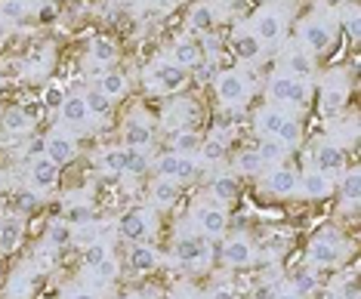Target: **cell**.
<instances>
[{
    "mask_svg": "<svg viewBox=\"0 0 361 299\" xmlns=\"http://www.w3.org/2000/svg\"><path fill=\"white\" fill-rule=\"evenodd\" d=\"M216 74H219V65H216V62H207V59H204V62L198 65V68H195V78H198L201 84H207V80H213Z\"/></svg>",
    "mask_w": 361,
    "mask_h": 299,
    "instance_id": "cell-49",
    "label": "cell"
},
{
    "mask_svg": "<svg viewBox=\"0 0 361 299\" xmlns=\"http://www.w3.org/2000/svg\"><path fill=\"white\" fill-rule=\"evenodd\" d=\"M195 176V161H192V154H183V167H179V179H192Z\"/></svg>",
    "mask_w": 361,
    "mask_h": 299,
    "instance_id": "cell-52",
    "label": "cell"
},
{
    "mask_svg": "<svg viewBox=\"0 0 361 299\" xmlns=\"http://www.w3.org/2000/svg\"><path fill=\"white\" fill-rule=\"evenodd\" d=\"M300 192L306 195V197H315V201H322V197H327L334 192V182L331 176H324V173H318L315 167L306 170L300 176Z\"/></svg>",
    "mask_w": 361,
    "mask_h": 299,
    "instance_id": "cell-17",
    "label": "cell"
},
{
    "mask_svg": "<svg viewBox=\"0 0 361 299\" xmlns=\"http://www.w3.org/2000/svg\"><path fill=\"white\" fill-rule=\"evenodd\" d=\"M275 299H302V296H297L293 290H281V293H275Z\"/></svg>",
    "mask_w": 361,
    "mask_h": 299,
    "instance_id": "cell-56",
    "label": "cell"
},
{
    "mask_svg": "<svg viewBox=\"0 0 361 299\" xmlns=\"http://www.w3.org/2000/svg\"><path fill=\"white\" fill-rule=\"evenodd\" d=\"M102 167L111 173V176H127V167H130V145L124 148H109L102 154Z\"/></svg>",
    "mask_w": 361,
    "mask_h": 299,
    "instance_id": "cell-25",
    "label": "cell"
},
{
    "mask_svg": "<svg viewBox=\"0 0 361 299\" xmlns=\"http://www.w3.org/2000/svg\"><path fill=\"white\" fill-rule=\"evenodd\" d=\"M84 102H87L90 118H109V114H111V99L105 96L99 87H96V90H87V93H84Z\"/></svg>",
    "mask_w": 361,
    "mask_h": 299,
    "instance_id": "cell-28",
    "label": "cell"
},
{
    "mask_svg": "<svg viewBox=\"0 0 361 299\" xmlns=\"http://www.w3.org/2000/svg\"><path fill=\"white\" fill-rule=\"evenodd\" d=\"M201 148V139L195 130H179L173 136V152L176 154H195Z\"/></svg>",
    "mask_w": 361,
    "mask_h": 299,
    "instance_id": "cell-39",
    "label": "cell"
},
{
    "mask_svg": "<svg viewBox=\"0 0 361 299\" xmlns=\"http://www.w3.org/2000/svg\"><path fill=\"white\" fill-rule=\"evenodd\" d=\"M343 105H346V84H343L340 74H334L322 90V114L334 118V114L343 111Z\"/></svg>",
    "mask_w": 361,
    "mask_h": 299,
    "instance_id": "cell-15",
    "label": "cell"
},
{
    "mask_svg": "<svg viewBox=\"0 0 361 299\" xmlns=\"http://www.w3.org/2000/svg\"><path fill=\"white\" fill-rule=\"evenodd\" d=\"M257 154L262 157V164L269 167V164H278V161H281V157L287 154V148H284L281 142H278L275 136H259V148H257Z\"/></svg>",
    "mask_w": 361,
    "mask_h": 299,
    "instance_id": "cell-35",
    "label": "cell"
},
{
    "mask_svg": "<svg viewBox=\"0 0 361 299\" xmlns=\"http://www.w3.org/2000/svg\"><path fill=\"white\" fill-rule=\"evenodd\" d=\"M253 260H257V250H253L250 238L235 235L223 244V262L232 269H247V265H253Z\"/></svg>",
    "mask_w": 361,
    "mask_h": 299,
    "instance_id": "cell-10",
    "label": "cell"
},
{
    "mask_svg": "<svg viewBox=\"0 0 361 299\" xmlns=\"http://www.w3.org/2000/svg\"><path fill=\"white\" fill-rule=\"evenodd\" d=\"M28 16L25 0H0V19L4 22H22Z\"/></svg>",
    "mask_w": 361,
    "mask_h": 299,
    "instance_id": "cell-40",
    "label": "cell"
},
{
    "mask_svg": "<svg viewBox=\"0 0 361 299\" xmlns=\"http://www.w3.org/2000/svg\"><path fill=\"white\" fill-rule=\"evenodd\" d=\"M59 111H62V121L71 123V127H80V123L90 121V111H87L84 96H65V102H62Z\"/></svg>",
    "mask_w": 361,
    "mask_h": 299,
    "instance_id": "cell-21",
    "label": "cell"
},
{
    "mask_svg": "<svg viewBox=\"0 0 361 299\" xmlns=\"http://www.w3.org/2000/svg\"><path fill=\"white\" fill-rule=\"evenodd\" d=\"M198 226H201V235L216 240L226 235L228 228V213L223 210V207H201L198 210Z\"/></svg>",
    "mask_w": 361,
    "mask_h": 299,
    "instance_id": "cell-13",
    "label": "cell"
},
{
    "mask_svg": "<svg viewBox=\"0 0 361 299\" xmlns=\"http://www.w3.org/2000/svg\"><path fill=\"white\" fill-rule=\"evenodd\" d=\"M275 139L281 142L284 148H297L300 142H302V123L297 121V118H284V123L278 127V133H275Z\"/></svg>",
    "mask_w": 361,
    "mask_h": 299,
    "instance_id": "cell-32",
    "label": "cell"
},
{
    "mask_svg": "<svg viewBox=\"0 0 361 299\" xmlns=\"http://www.w3.org/2000/svg\"><path fill=\"white\" fill-rule=\"evenodd\" d=\"M250 35L259 40V47H275L284 35V16L275 6H262L250 19Z\"/></svg>",
    "mask_w": 361,
    "mask_h": 299,
    "instance_id": "cell-2",
    "label": "cell"
},
{
    "mask_svg": "<svg viewBox=\"0 0 361 299\" xmlns=\"http://www.w3.org/2000/svg\"><path fill=\"white\" fill-rule=\"evenodd\" d=\"M99 90L109 99H121L127 93V74L124 71H105L99 78Z\"/></svg>",
    "mask_w": 361,
    "mask_h": 299,
    "instance_id": "cell-29",
    "label": "cell"
},
{
    "mask_svg": "<svg viewBox=\"0 0 361 299\" xmlns=\"http://www.w3.org/2000/svg\"><path fill=\"white\" fill-rule=\"evenodd\" d=\"M124 139H127L130 148H149L152 139H154L152 121L145 118V114H142V118H139V114H133V118L124 123Z\"/></svg>",
    "mask_w": 361,
    "mask_h": 299,
    "instance_id": "cell-16",
    "label": "cell"
},
{
    "mask_svg": "<svg viewBox=\"0 0 361 299\" xmlns=\"http://www.w3.org/2000/svg\"><path fill=\"white\" fill-rule=\"evenodd\" d=\"M343 240L334 235V231H324V235L312 238L309 240V250H306V260L312 265H336L343 260Z\"/></svg>",
    "mask_w": 361,
    "mask_h": 299,
    "instance_id": "cell-5",
    "label": "cell"
},
{
    "mask_svg": "<svg viewBox=\"0 0 361 299\" xmlns=\"http://www.w3.org/2000/svg\"><path fill=\"white\" fill-rule=\"evenodd\" d=\"M284 65H287V74H293V78H300V80H306L309 74H312V59H309V53H300V49H290V53L284 56Z\"/></svg>",
    "mask_w": 361,
    "mask_h": 299,
    "instance_id": "cell-27",
    "label": "cell"
},
{
    "mask_svg": "<svg viewBox=\"0 0 361 299\" xmlns=\"http://www.w3.org/2000/svg\"><path fill=\"white\" fill-rule=\"evenodd\" d=\"M65 96H68V93H65V90H62L59 84H50V87L44 90V105L50 108V111H56V108H62Z\"/></svg>",
    "mask_w": 361,
    "mask_h": 299,
    "instance_id": "cell-46",
    "label": "cell"
},
{
    "mask_svg": "<svg viewBox=\"0 0 361 299\" xmlns=\"http://www.w3.org/2000/svg\"><path fill=\"white\" fill-rule=\"evenodd\" d=\"M90 59L96 65H109L118 59V44L111 37H93L90 40Z\"/></svg>",
    "mask_w": 361,
    "mask_h": 299,
    "instance_id": "cell-26",
    "label": "cell"
},
{
    "mask_svg": "<svg viewBox=\"0 0 361 299\" xmlns=\"http://www.w3.org/2000/svg\"><path fill=\"white\" fill-rule=\"evenodd\" d=\"M145 4H167V0H145Z\"/></svg>",
    "mask_w": 361,
    "mask_h": 299,
    "instance_id": "cell-58",
    "label": "cell"
},
{
    "mask_svg": "<svg viewBox=\"0 0 361 299\" xmlns=\"http://www.w3.org/2000/svg\"><path fill=\"white\" fill-rule=\"evenodd\" d=\"M358 185H361V179H358V170L352 167V170H343V182H340V197H343V204L349 207H355L358 204Z\"/></svg>",
    "mask_w": 361,
    "mask_h": 299,
    "instance_id": "cell-34",
    "label": "cell"
},
{
    "mask_svg": "<svg viewBox=\"0 0 361 299\" xmlns=\"http://www.w3.org/2000/svg\"><path fill=\"white\" fill-rule=\"evenodd\" d=\"M266 188L272 192L275 197H290L300 192V173L293 167H275L272 173L266 176Z\"/></svg>",
    "mask_w": 361,
    "mask_h": 299,
    "instance_id": "cell-12",
    "label": "cell"
},
{
    "mask_svg": "<svg viewBox=\"0 0 361 299\" xmlns=\"http://www.w3.org/2000/svg\"><path fill=\"white\" fill-rule=\"evenodd\" d=\"M65 299H99V296H96V290H90V287H71L68 293H65Z\"/></svg>",
    "mask_w": 361,
    "mask_h": 299,
    "instance_id": "cell-51",
    "label": "cell"
},
{
    "mask_svg": "<svg viewBox=\"0 0 361 299\" xmlns=\"http://www.w3.org/2000/svg\"><path fill=\"white\" fill-rule=\"evenodd\" d=\"M145 167H149V161H145L142 148H130V167H127L130 176H142Z\"/></svg>",
    "mask_w": 361,
    "mask_h": 299,
    "instance_id": "cell-48",
    "label": "cell"
},
{
    "mask_svg": "<svg viewBox=\"0 0 361 299\" xmlns=\"http://www.w3.org/2000/svg\"><path fill=\"white\" fill-rule=\"evenodd\" d=\"M4 37H6V28H4V19H0V44H4Z\"/></svg>",
    "mask_w": 361,
    "mask_h": 299,
    "instance_id": "cell-57",
    "label": "cell"
},
{
    "mask_svg": "<svg viewBox=\"0 0 361 299\" xmlns=\"http://www.w3.org/2000/svg\"><path fill=\"white\" fill-rule=\"evenodd\" d=\"M284 118H287V111L281 105H266V108H259V111H257L253 127H257L259 136H275L278 127L284 123Z\"/></svg>",
    "mask_w": 361,
    "mask_h": 299,
    "instance_id": "cell-19",
    "label": "cell"
},
{
    "mask_svg": "<svg viewBox=\"0 0 361 299\" xmlns=\"http://www.w3.org/2000/svg\"><path fill=\"white\" fill-rule=\"evenodd\" d=\"M210 192L219 204H232L238 197V179L235 176H216L210 182Z\"/></svg>",
    "mask_w": 361,
    "mask_h": 299,
    "instance_id": "cell-33",
    "label": "cell"
},
{
    "mask_svg": "<svg viewBox=\"0 0 361 299\" xmlns=\"http://www.w3.org/2000/svg\"><path fill=\"white\" fill-rule=\"evenodd\" d=\"M118 231H121V238H127L130 244H142V240H149L152 238V213L149 210H130L124 213L118 219Z\"/></svg>",
    "mask_w": 361,
    "mask_h": 299,
    "instance_id": "cell-6",
    "label": "cell"
},
{
    "mask_svg": "<svg viewBox=\"0 0 361 299\" xmlns=\"http://www.w3.org/2000/svg\"><path fill=\"white\" fill-rule=\"evenodd\" d=\"M346 31H349V37L358 44V37H361V22H358V10L352 6V10L346 13Z\"/></svg>",
    "mask_w": 361,
    "mask_h": 299,
    "instance_id": "cell-50",
    "label": "cell"
},
{
    "mask_svg": "<svg viewBox=\"0 0 361 299\" xmlns=\"http://www.w3.org/2000/svg\"><path fill=\"white\" fill-rule=\"evenodd\" d=\"M269 96H272V102L290 105L300 111V108H306V102H309V84L287 71H278V74H272V80H269Z\"/></svg>",
    "mask_w": 361,
    "mask_h": 299,
    "instance_id": "cell-1",
    "label": "cell"
},
{
    "mask_svg": "<svg viewBox=\"0 0 361 299\" xmlns=\"http://www.w3.org/2000/svg\"><path fill=\"white\" fill-rule=\"evenodd\" d=\"M300 40L309 53H324L334 44V31L327 28V22L322 19H306L300 25Z\"/></svg>",
    "mask_w": 361,
    "mask_h": 299,
    "instance_id": "cell-8",
    "label": "cell"
},
{
    "mask_svg": "<svg viewBox=\"0 0 361 299\" xmlns=\"http://www.w3.org/2000/svg\"><path fill=\"white\" fill-rule=\"evenodd\" d=\"M226 142H228V139L226 136H213V139H207V142H204L201 148H198V152H201V157H204V161H223V154H226Z\"/></svg>",
    "mask_w": 361,
    "mask_h": 299,
    "instance_id": "cell-42",
    "label": "cell"
},
{
    "mask_svg": "<svg viewBox=\"0 0 361 299\" xmlns=\"http://www.w3.org/2000/svg\"><path fill=\"white\" fill-rule=\"evenodd\" d=\"M259 49L262 47H259V40L250 35V28L247 31H238V35H235V53L241 56V59H257Z\"/></svg>",
    "mask_w": 361,
    "mask_h": 299,
    "instance_id": "cell-37",
    "label": "cell"
},
{
    "mask_svg": "<svg viewBox=\"0 0 361 299\" xmlns=\"http://www.w3.org/2000/svg\"><path fill=\"white\" fill-rule=\"evenodd\" d=\"M127 262L133 271H152L158 269V250L149 244V240H142V244H133L127 253Z\"/></svg>",
    "mask_w": 361,
    "mask_h": 299,
    "instance_id": "cell-20",
    "label": "cell"
},
{
    "mask_svg": "<svg viewBox=\"0 0 361 299\" xmlns=\"http://www.w3.org/2000/svg\"><path fill=\"white\" fill-rule=\"evenodd\" d=\"M71 238H75V231H71L68 222H59V226L50 228V244H53V247H65Z\"/></svg>",
    "mask_w": 361,
    "mask_h": 299,
    "instance_id": "cell-47",
    "label": "cell"
},
{
    "mask_svg": "<svg viewBox=\"0 0 361 299\" xmlns=\"http://www.w3.org/2000/svg\"><path fill=\"white\" fill-rule=\"evenodd\" d=\"M312 167L318 173H324V176H343V170H346V152H343V145L322 142L315 148V164Z\"/></svg>",
    "mask_w": 361,
    "mask_h": 299,
    "instance_id": "cell-9",
    "label": "cell"
},
{
    "mask_svg": "<svg viewBox=\"0 0 361 299\" xmlns=\"http://www.w3.org/2000/svg\"><path fill=\"white\" fill-rule=\"evenodd\" d=\"M235 170L241 173V176H257V173L266 170V164H262V157L257 154V148H247V152H238Z\"/></svg>",
    "mask_w": 361,
    "mask_h": 299,
    "instance_id": "cell-31",
    "label": "cell"
},
{
    "mask_svg": "<svg viewBox=\"0 0 361 299\" xmlns=\"http://www.w3.org/2000/svg\"><path fill=\"white\" fill-rule=\"evenodd\" d=\"M188 80V71H183L176 62H154L152 71H149V87L158 90V93H176V90H183Z\"/></svg>",
    "mask_w": 361,
    "mask_h": 299,
    "instance_id": "cell-4",
    "label": "cell"
},
{
    "mask_svg": "<svg viewBox=\"0 0 361 299\" xmlns=\"http://www.w3.org/2000/svg\"><path fill=\"white\" fill-rule=\"evenodd\" d=\"M216 96L223 99L226 105H238L250 96V78L238 68H228V71H219L216 74Z\"/></svg>",
    "mask_w": 361,
    "mask_h": 299,
    "instance_id": "cell-3",
    "label": "cell"
},
{
    "mask_svg": "<svg viewBox=\"0 0 361 299\" xmlns=\"http://www.w3.org/2000/svg\"><path fill=\"white\" fill-rule=\"evenodd\" d=\"M315 287H318V278L312 275V271H300L297 278H293V293L306 299L309 293H315Z\"/></svg>",
    "mask_w": 361,
    "mask_h": 299,
    "instance_id": "cell-44",
    "label": "cell"
},
{
    "mask_svg": "<svg viewBox=\"0 0 361 299\" xmlns=\"http://www.w3.org/2000/svg\"><path fill=\"white\" fill-rule=\"evenodd\" d=\"M124 299H139V296H124Z\"/></svg>",
    "mask_w": 361,
    "mask_h": 299,
    "instance_id": "cell-59",
    "label": "cell"
},
{
    "mask_svg": "<svg viewBox=\"0 0 361 299\" xmlns=\"http://www.w3.org/2000/svg\"><path fill=\"white\" fill-rule=\"evenodd\" d=\"M40 192H35V188H22L19 195H16V207H19V213H31V210H37V204H40Z\"/></svg>",
    "mask_w": 361,
    "mask_h": 299,
    "instance_id": "cell-45",
    "label": "cell"
},
{
    "mask_svg": "<svg viewBox=\"0 0 361 299\" xmlns=\"http://www.w3.org/2000/svg\"><path fill=\"white\" fill-rule=\"evenodd\" d=\"M152 201H154V207H161V210H170V207L179 201V185L173 179H158L152 185Z\"/></svg>",
    "mask_w": 361,
    "mask_h": 299,
    "instance_id": "cell-23",
    "label": "cell"
},
{
    "mask_svg": "<svg viewBox=\"0 0 361 299\" xmlns=\"http://www.w3.org/2000/svg\"><path fill=\"white\" fill-rule=\"evenodd\" d=\"M198 47H201V56L207 62H219V56H223V40L213 35V31H210V35H201Z\"/></svg>",
    "mask_w": 361,
    "mask_h": 299,
    "instance_id": "cell-41",
    "label": "cell"
},
{
    "mask_svg": "<svg viewBox=\"0 0 361 299\" xmlns=\"http://www.w3.org/2000/svg\"><path fill=\"white\" fill-rule=\"evenodd\" d=\"M44 148H47V139H31V145H28V154H35V157H40L44 154Z\"/></svg>",
    "mask_w": 361,
    "mask_h": 299,
    "instance_id": "cell-54",
    "label": "cell"
},
{
    "mask_svg": "<svg viewBox=\"0 0 361 299\" xmlns=\"http://www.w3.org/2000/svg\"><path fill=\"white\" fill-rule=\"evenodd\" d=\"M210 299H235V290L228 284H216L210 290Z\"/></svg>",
    "mask_w": 361,
    "mask_h": 299,
    "instance_id": "cell-53",
    "label": "cell"
},
{
    "mask_svg": "<svg viewBox=\"0 0 361 299\" xmlns=\"http://www.w3.org/2000/svg\"><path fill=\"white\" fill-rule=\"evenodd\" d=\"M179 167H183V154H176V152L161 154V161H158V179H173V182H179Z\"/></svg>",
    "mask_w": 361,
    "mask_h": 299,
    "instance_id": "cell-38",
    "label": "cell"
},
{
    "mask_svg": "<svg viewBox=\"0 0 361 299\" xmlns=\"http://www.w3.org/2000/svg\"><path fill=\"white\" fill-rule=\"evenodd\" d=\"M118 271H121V265L114 256H105V260L99 265H93V284L96 287H109L114 278H118Z\"/></svg>",
    "mask_w": 361,
    "mask_h": 299,
    "instance_id": "cell-36",
    "label": "cell"
},
{
    "mask_svg": "<svg viewBox=\"0 0 361 299\" xmlns=\"http://www.w3.org/2000/svg\"><path fill=\"white\" fill-rule=\"evenodd\" d=\"M0 130H6L10 136H22L31 130V118L25 108H6L4 118H0Z\"/></svg>",
    "mask_w": 361,
    "mask_h": 299,
    "instance_id": "cell-22",
    "label": "cell"
},
{
    "mask_svg": "<svg viewBox=\"0 0 361 299\" xmlns=\"http://www.w3.org/2000/svg\"><path fill=\"white\" fill-rule=\"evenodd\" d=\"M340 4H349V0H340Z\"/></svg>",
    "mask_w": 361,
    "mask_h": 299,
    "instance_id": "cell-60",
    "label": "cell"
},
{
    "mask_svg": "<svg viewBox=\"0 0 361 299\" xmlns=\"http://www.w3.org/2000/svg\"><path fill=\"white\" fill-rule=\"evenodd\" d=\"M343 299H358V284H355V278L346 281V287H343Z\"/></svg>",
    "mask_w": 361,
    "mask_h": 299,
    "instance_id": "cell-55",
    "label": "cell"
},
{
    "mask_svg": "<svg viewBox=\"0 0 361 299\" xmlns=\"http://www.w3.org/2000/svg\"><path fill=\"white\" fill-rule=\"evenodd\" d=\"M213 10L207 4H195L192 6V13H188V28H192V35H210V28H213Z\"/></svg>",
    "mask_w": 361,
    "mask_h": 299,
    "instance_id": "cell-24",
    "label": "cell"
},
{
    "mask_svg": "<svg viewBox=\"0 0 361 299\" xmlns=\"http://www.w3.org/2000/svg\"><path fill=\"white\" fill-rule=\"evenodd\" d=\"M173 62H176L183 71H195V68H198V65L204 62L198 40H192V37L176 40V47H173Z\"/></svg>",
    "mask_w": 361,
    "mask_h": 299,
    "instance_id": "cell-18",
    "label": "cell"
},
{
    "mask_svg": "<svg viewBox=\"0 0 361 299\" xmlns=\"http://www.w3.org/2000/svg\"><path fill=\"white\" fill-rule=\"evenodd\" d=\"M22 238V219L19 216H6L0 222V250H13Z\"/></svg>",
    "mask_w": 361,
    "mask_h": 299,
    "instance_id": "cell-30",
    "label": "cell"
},
{
    "mask_svg": "<svg viewBox=\"0 0 361 299\" xmlns=\"http://www.w3.org/2000/svg\"><path fill=\"white\" fill-rule=\"evenodd\" d=\"M105 256H111L109 253V244H105V240H93V244H87V250H84V262L93 269V265H99Z\"/></svg>",
    "mask_w": 361,
    "mask_h": 299,
    "instance_id": "cell-43",
    "label": "cell"
},
{
    "mask_svg": "<svg viewBox=\"0 0 361 299\" xmlns=\"http://www.w3.org/2000/svg\"><path fill=\"white\" fill-rule=\"evenodd\" d=\"M173 256L183 265H188V269H195V265H204V260H207V244H204V238H179L176 247H173Z\"/></svg>",
    "mask_w": 361,
    "mask_h": 299,
    "instance_id": "cell-14",
    "label": "cell"
},
{
    "mask_svg": "<svg viewBox=\"0 0 361 299\" xmlns=\"http://www.w3.org/2000/svg\"><path fill=\"white\" fill-rule=\"evenodd\" d=\"M44 154L50 157L56 167H68V164L78 157V142H75V136H68V133H62V130L50 133V136H47Z\"/></svg>",
    "mask_w": 361,
    "mask_h": 299,
    "instance_id": "cell-7",
    "label": "cell"
},
{
    "mask_svg": "<svg viewBox=\"0 0 361 299\" xmlns=\"http://www.w3.org/2000/svg\"><path fill=\"white\" fill-rule=\"evenodd\" d=\"M59 170L62 167H56L47 154L35 157L28 167V179H31V185H35V192H50V188L59 185Z\"/></svg>",
    "mask_w": 361,
    "mask_h": 299,
    "instance_id": "cell-11",
    "label": "cell"
}]
</instances>
